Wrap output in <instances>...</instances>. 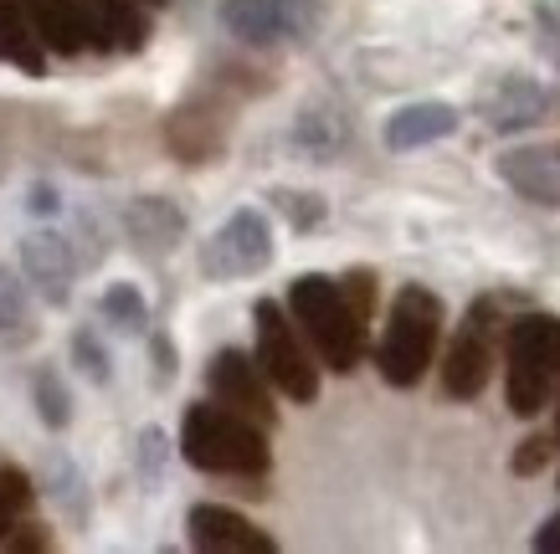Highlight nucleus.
<instances>
[{"instance_id": "obj_1", "label": "nucleus", "mask_w": 560, "mask_h": 554, "mask_svg": "<svg viewBox=\"0 0 560 554\" xmlns=\"http://www.w3.org/2000/svg\"><path fill=\"white\" fill-rule=\"evenodd\" d=\"M180 452L190 468L221 472V478H262L272 462L262 421L242 416L232 405H190L180 421Z\"/></svg>"}, {"instance_id": "obj_11", "label": "nucleus", "mask_w": 560, "mask_h": 554, "mask_svg": "<svg viewBox=\"0 0 560 554\" xmlns=\"http://www.w3.org/2000/svg\"><path fill=\"white\" fill-rule=\"evenodd\" d=\"M165 144L180 165H206L226 150V108L211 98H186L165 118Z\"/></svg>"}, {"instance_id": "obj_17", "label": "nucleus", "mask_w": 560, "mask_h": 554, "mask_svg": "<svg viewBox=\"0 0 560 554\" xmlns=\"http://www.w3.org/2000/svg\"><path fill=\"white\" fill-rule=\"evenodd\" d=\"M221 26L247 47H272L289 36V11L283 0H221Z\"/></svg>"}, {"instance_id": "obj_33", "label": "nucleus", "mask_w": 560, "mask_h": 554, "mask_svg": "<svg viewBox=\"0 0 560 554\" xmlns=\"http://www.w3.org/2000/svg\"><path fill=\"white\" fill-rule=\"evenodd\" d=\"M150 354H154V386H171L175 380V344H171V334H154Z\"/></svg>"}, {"instance_id": "obj_29", "label": "nucleus", "mask_w": 560, "mask_h": 554, "mask_svg": "<svg viewBox=\"0 0 560 554\" xmlns=\"http://www.w3.org/2000/svg\"><path fill=\"white\" fill-rule=\"evenodd\" d=\"M299 144H304V150H314V154H324L329 150V144H335V139H340V129H335V123H329V118L324 114H308L304 123H299Z\"/></svg>"}, {"instance_id": "obj_21", "label": "nucleus", "mask_w": 560, "mask_h": 554, "mask_svg": "<svg viewBox=\"0 0 560 554\" xmlns=\"http://www.w3.org/2000/svg\"><path fill=\"white\" fill-rule=\"evenodd\" d=\"M98 314L108 329H119V334L139 339L144 329H150V303H144V293H139L135 283H108L98 298Z\"/></svg>"}, {"instance_id": "obj_10", "label": "nucleus", "mask_w": 560, "mask_h": 554, "mask_svg": "<svg viewBox=\"0 0 560 554\" xmlns=\"http://www.w3.org/2000/svg\"><path fill=\"white\" fill-rule=\"evenodd\" d=\"M489 314H493V303L483 298L474 314H468V323L458 329L453 350H447V365H442V386H447V396H458V401H474L478 390L489 386V369H493Z\"/></svg>"}, {"instance_id": "obj_32", "label": "nucleus", "mask_w": 560, "mask_h": 554, "mask_svg": "<svg viewBox=\"0 0 560 554\" xmlns=\"http://www.w3.org/2000/svg\"><path fill=\"white\" fill-rule=\"evenodd\" d=\"M340 287H345V298L355 303L360 319H371V308H375V283H371V272H350Z\"/></svg>"}, {"instance_id": "obj_24", "label": "nucleus", "mask_w": 560, "mask_h": 554, "mask_svg": "<svg viewBox=\"0 0 560 554\" xmlns=\"http://www.w3.org/2000/svg\"><path fill=\"white\" fill-rule=\"evenodd\" d=\"M36 487L32 478L21 468H0V544L11 539V529H16L21 519H26V508H32Z\"/></svg>"}, {"instance_id": "obj_9", "label": "nucleus", "mask_w": 560, "mask_h": 554, "mask_svg": "<svg viewBox=\"0 0 560 554\" xmlns=\"http://www.w3.org/2000/svg\"><path fill=\"white\" fill-rule=\"evenodd\" d=\"M21 272L36 287V298L47 308H68L72 278H78V252L62 232H26L21 236Z\"/></svg>"}, {"instance_id": "obj_5", "label": "nucleus", "mask_w": 560, "mask_h": 554, "mask_svg": "<svg viewBox=\"0 0 560 554\" xmlns=\"http://www.w3.org/2000/svg\"><path fill=\"white\" fill-rule=\"evenodd\" d=\"M253 329H257V359H262V369H268V380L289 401L308 405L319 401V365L308 359L304 339H299V329H293V314L283 308V303L262 298L253 308Z\"/></svg>"}, {"instance_id": "obj_19", "label": "nucleus", "mask_w": 560, "mask_h": 554, "mask_svg": "<svg viewBox=\"0 0 560 554\" xmlns=\"http://www.w3.org/2000/svg\"><path fill=\"white\" fill-rule=\"evenodd\" d=\"M42 487H47V498L62 508L72 523H88V514H93L88 483H83V472H78V462H72L62 447H51V452L42 457Z\"/></svg>"}, {"instance_id": "obj_7", "label": "nucleus", "mask_w": 560, "mask_h": 554, "mask_svg": "<svg viewBox=\"0 0 560 554\" xmlns=\"http://www.w3.org/2000/svg\"><path fill=\"white\" fill-rule=\"evenodd\" d=\"M206 386H211V396H217L221 405H232V411L262 421V426H272V416H278V411H272V396H268V369H262V359H253L247 350L211 354Z\"/></svg>"}, {"instance_id": "obj_28", "label": "nucleus", "mask_w": 560, "mask_h": 554, "mask_svg": "<svg viewBox=\"0 0 560 554\" xmlns=\"http://www.w3.org/2000/svg\"><path fill=\"white\" fill-rule=\"evenodd\" d=\"M78 241H83V247H78V262L98 268L108 247H103V226H98V216H93V211H78Z\"/></svg>"}, {"instance_id": "obj_34", "label": "nucleus", "mask_w": 560, "mask_h": 554, "mask_svg": "<svg viewBox=\"0 0 560 554\" xmlns=\"http://www.w3.org/2000/svg\"><path fill=\"white\" fill-rule=\"evenodd\" d=\"M26 211H32V216H57V211H62V196H57V185L36 180V185H32V201H26Z\"/></svg>"}, {"instance_id": "obj_16", "label": "nucleus", "mask_w": 560, "mask_h": 554, "mask_svg": "<svg viewBox=\"0 0 560 554\" xmlns=\"http://www.w3.org/2000/svg\"><path fill=\"white\" fill-rule=\"evenodd\" d=\"M26 16H32L36 36L47 51L78 57L88 47V21H83V0H26Z\"/></svg>"}, {"instance_id": "obj_6", "label": "nucleus", "mask_w": 560, "mask_h": 554, "mask_svg": "<svg viewBox=\"0 0 560 554\" xmlns=\"http://www.w3.org/2000/svg\"><path fill=\"white\" fill-rule=\"evenodd\" d=\"M268 262H272V226L262 211H253V205L232 211L226 226L201 247V272L211 283L253 278V272H262Z\"/></svg>"}, {"instance_id": "obj_26", "label": "nucleus", "mask_w": 560, "mask_h": 554, "mask_svg": "<svg viewBox=\"0 0 560 554\" xmlns=\"http://www.w3.org/2000/svg\"><path fill=\"white\" fill-rule=\"evenodd\" d=\"M165 462H171V437H165L160 426H144V432H139V447H135L139 483H144V487H160V478H165Z\"/></svg>"}, {"instance_id": "obj_14", "label": "nucleus", "mask_w": 560, "mask_h": 554, "mask_svg": "<svg viewBox=\"0 0 560 554\" xmlns=\"http://www.w3.org/2000/svg\"><path fill=\"white\" fill-rule=\"evenodd\" d=\"M124 236H129L144 257H165V252L180 247V236H186V216H180L171 201L144 196V201H129V211H124Z\"/></svg>"}, {"instance_id": "obj_2", "label": "nucleus", "mask_w": 560, "mask_h": 554, "mask_svg": "<svg viewBox=\"0 0 560 554\" xmlns=\"http://www.w3.org/2000/svg\"><path fill=\"white\" fill-rule=\"evenodd\" d=\"M289 314L304 329V339L314 344L324 365L335 375H350L365 354V319L355 314V303L345 298V287L324 272H304L289 287Z\"/></svg>"}, {"instance_id": "obj_8", "label": "nucleus", "mask_w": 560, "mask_h": 554, "mask_svg": "<svg viewBox=\"0 0 560 554\" xmlns=\"http://www.w3.org/2000/svg\"><path fill=\"white\" fill-rule=\"evenodd\" d=\"M556 114V93L535 78H493L483 93H478V118L499 129V134H514V129H529V123H545V118Z\"/></svg>"}, {"instance_id": "obj_22", "label": "nucleus", "mask_w": 560, "mask_h": 554, "mask_svg": "<svg viewBox=\"0 0 560 554\" xmlns=\"http://www.w3.org/2000/svg\"><path fill=\"white\" fill-rule=\"evenodd\" d=\"M32 293L11 268H0V334L32 339Z\"/></svg>"}, {"instance_id": "obj_15", "label": "nucleus", "mask_w": 560, "mask_h": 554, "mask_svg": "<svg viewBox=\"0 0 560 554\" xmlns=\"http://www.w3.org/2000/svg\"><path fill=\"white\" fill-rule=\"evenodd\" d=\"M458 129V108L453 103H407L386 118V150L407 154V150H422V144H438Z\"/></svg>"}, {"instance_id": "obj_20", "label": "nucleus", "mask_w": 560, "mask_h": 554, "mask_svg": "<svg viewBox=\"0 0 560 554\" xmlns=\"http://www.w3.org/2000/svg\"><path fill=\"white\" fill-rule=\"evenodd\" d=\"M103 5V26H108V42L114 51H144L150 47V32H154V5L144 0H98Z\"/></svg>"}, {"instance_id": "obj_23", "label": "nucleus", "mask_w": 560, "mask_h": 554, "mask_svg": "<svg viewBox=\"0 0 560 554\" xmlns=\"http://www.w3.org/2000/svg\"><path fill=\"white\" fill-rule=\"evenodd\" d=\"M32 401H36V416H42V426H47V432H68V421H72V390L62 386V375H57V369H36Z\"/></svg>"}, {"instance_id": "obj_31", "label": "nucleus", "mask_w": 560, "mask_h": 554, "mask_svg": "<svg viewBox=\"0 0 560 554\" xmlns=\"http://www.w3.org/2000/svg\"><path fill=\"white\" fill-rule=\"evenodd\" d=\"M545 462H550V437H529V441H520V452H514V472H520V478L540 472Z\"/></svg>"}, {"instance_id": "obj_18", "label": "nucleus", "mask_w": 560, "mask_h": 554, "mask_svg": "<svg viewBox=\"0 0 560 554\" xmlns=\"http://www.w3.org/2000/svg\"><path fill=\"white\" fill-rule=\"evenodd\" d=\"M0 62L21 68L26 78L47 72V47H42V36L26 16V0H0Z\"/></svg>"}, {"instance_id": "obj_37", "label": "nucleus", "mask_w": 560, "mask_h": 554, "mask_svg": "<svg viewBox=\"0 0 560 554\" xmlns=\"http://www.w3.org/2000/svg\"><path fill=\"white\" fill-rule=\"evenodd\" d=\"M556 441H560V416H556Z\"/></svg>"}, {"instance_id": "obj_35", "label": "nucleus", "mask_w": 560, "mask_h": 554, "mask_svg": "<svg viewBox=\"0 0 560 554\" xmlns=\"http://www.w3.org/2000/svg\"><path fill=\"white\" fill-rule=\"evenodd\" d=\"M535 550H550V554H560V514L550 523H545L540 534H535Z\"/></svg>"}, {"instance_id": "obj_3", "label": "nucleus", "mask_w": 560, "mask_h": 554, "mask_svg": "<svg viewBox=\"0 0 560 554\" xmlns=\"http://www.w3.org/2000/svg\"><path fill=\"white\" fill-rule=\"evenodd\" d=\"M560 380V319L525 314L504 334V401L514 416H540Z\"/></svg>"}, {"instance_id": "obj_27", "label": "nucleus", "mask_w": 560, "mask_h": 554, "mask_svg": "<svg viewBox=\"0 0 560 554\" xmlns=\"http://www.w3.org/2000/svg\"><path fill=\"white\" fill-rule=\"evenodd\" d=\"M272 201H278V211H283L299 232H308V226H319V221H324V201H319V196H304V190H278Z\"/></svg>"}, {"instance_id": "obj_4", "label": "nucleus", "mask_w": 560, "mask_h": 554, "mask_svg": "<svg viewBox=\"0 0 560 554\" xmlns=\"http://www.w3.org/2000/svg\"><path fill=\"white\" fill-rule=\"evenodd\" d=\"M438 334H442V303L438 293L427 287H401L396 303H390V319H386V339L375 350V369L381 380L396 390H411L417 380L427 375L432 365V350H438Z\"/></svg>"}, {"instance_id": "obj_36", "label": "nucleus", "mask_w": 560, "mask_h": 554, "mask_svg": "<svg viewBox=\"0 0 560 554\" xmlns=\"http://www.w3.org/2000/svg\"><path fill=\"white\" fill-rule=\"evenodd\" d=\"M144 5H154V11H160V5H165V0H144Z\"/></svg>"}, {"instance_id": "obj_12", "label": "nucleus", "mask_w": 560, "mask_h": 554, "mask_svg": "<svg viewBox=\"0 0 560 554\" xmlns=\"http://www.w3.org/2000/svg\"><path fill=\"white\" fill-rule=\"evenodd\" d=\"M190 544L206 554H272V534H262L253 519H242L237 508H221V504H196L190 508Z\"/></svg>"}, {"instance_id": "obj_30", "label": "nucleus", "mask_w": 560, "mask_h": 554, "mask_svg": "<svg viewBox=\"0 0 560 554\" xmlns=\"http://www.w3.org/2000/svg\"><path fill=\"white\" fill-rule=\"evenodd\" d=\"M5 550L11 554H42V550H51V534L42 529V523H16L11 539H5Z\"/></svg>"}, {"instance_id": "obj_25", "label": "nucleus", "mask_w": 560, "mask_h": 554, "mask_svg": "<svg viewBox=\"0 0 560 554\" xmlns=\"http://www.w3.org/2000/svg\"><path fill=\"white\" fill-rule=\"evenodd\" d=\"M72 365L88 386H108L114 380V359H108V344H103L93 329H72Z\"/></svg>"}, {"instance_id": "obj_13", "label": "nucleus", "mask_w": 560, "mask_h": 554, "mask_svg": "<svg viewBox=\"0 0 560 554\" xmlns=\"http://www.w3.org/2000/svg\"><path fill=\"white\" fill-rule=\"evenodd\" d=\"M499 175L535 205H560V139L556 144H525L499 154Z\"/></svg>"}]
</instances>
